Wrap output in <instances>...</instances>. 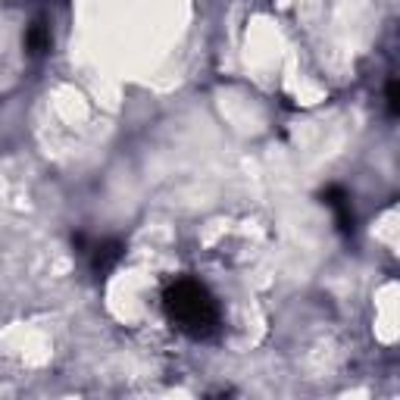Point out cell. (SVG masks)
<instances>
[{
	"label": "cell",
	"instance_id": "obj_1",
	"mask_svg": "<svg viewBox=\"0 0 400 400\" xmlns=\"http://www.w3.org/2000/svg\"><path fill=\"white\" fill-rule=\"evenodd\" d=\"M166 306H169V316L178 322V328L188 335H197V338L216 326V304L191 278L176 282V288L166 294Z\"/></svg>",
	"mask_w": 400,
	"mask_h": 400
},
{
	"label": "cell",
	"instance_id": "obj_2",
	"mask_svg": "<svg viewBox=\"0 0 400 400\" xmlns=\"http://www.w3.org/2000/svg\"><path fill=\"white\" fill-rule=\"evenodd\" d=\"M326 204L335 210V216H338L341 229H344V231L350 229V225H353V213H350V200H347L344 191H341V188H328L326 191Z\"/></svg>",
	"mask_w": 400,
	"mask_h": 400
},
{
	"label": "cell",
	"instance_id": "obj_3",
	"mask_svg": "<svg viewBox=\"0 0 400 400\" xmlns=\"http://www.w3.org/2000/svg\"><path fill=\"white\" fill-rule=\"evenodd\" d=\"M119 257H123V244H103V247H97V257H94V266L101 272H107V269H113L116 263H119Z\"/></svg>",
	"mask_w": 400,
	"mask_h": 400
},
{
	"label": "cell",
	"instance_id": "obj_4",
	"mask_svg": "<svg viewBox=\"0 0 400 400\" xmlns=\"http://www.w3.org/2000/svg\"><path fill=\"white\" fill-rule=\"evenodd\" d=\"M48 41H50V38H48V32H44L41 25H34L32 32H28V48H32L34 54H41V50L48 48Z\"/></svg>",
	"mask_w": 400,
	"mask_h": 400
},
{
	"label": "cell",
	"instance_id": "obj_5",
	"mask_svg": "<svg viewBox=\"0 0 400 400\" xmlns=\"http://www.w3.org/2000/svg\"><path fill=\"white\" fill-rule=\"evenodd\" d=\"M388 107H391V113H397V85H388Z\"/></svg>",
	"mask_w": 400,
	"mask_h": 400
}]
</instances>
